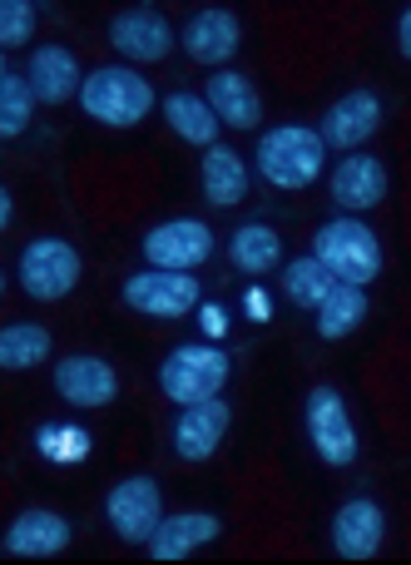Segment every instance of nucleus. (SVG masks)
Instances as JSON below:
<instances>
[{"label": "nucleus", "instance_id": "obj_28", "mask_svg": "<svg viewBox=\"0 0 411 565\" xmlns=\"http://www.w3.org/2000/svg\"><path fill=\"white\" fill-rule=\"evenodd\" d=\"M35 35V6L30 0H0V55Z\"/></svg>", "mask_w": 411, "mask_h": 565}, {"label": "nucleus", "instance_id": "obj_32", "mask_svg": "<svg viewBox=\"0 0 411 565\" xmlns=\"http://www.w3.org/2000/svg\"><path fill=\"white\" fill-rule=\"evenodd\" d=\"M0 288H6V274H0Z\"/></svg>", "mask_w": 411, "mask_h": 565}, {"label": "nucleus", "instance_id": "obj_21", "mask_svg": "<svg viewBox=\"0 0 411 565\" xmlns=\"http://www.w3.org/2000/svg\"><path fill=\"white\" fill-rule=\"evenodd\" d=\"M204 199L214 209H234L248 199V164L238 159V149L228 145H208L204 149Z\"/></svg>", "mask_w": 411, "mask_h": 565}, {"label": "nucleus", "instance_id": "obj_16", "mask_svg": "<svg viewBox=\"0 0 411 565\" xmlns=\"http://www.w3.org/2000/svg\"><path fill=\"white\" fill-rule=\"evenodd\" d=\"M224 536V521L214 511H179V516H159V526L149 531V556L154 561H184L188 551L208 546Z\"/></svg>", "mask_w": 411, "mask_h": 565}, {"label": "nucleus", "instance_id": "obj_19", "mask_svg": "<svg viewBox=\"0 0 411 565\" xmlns=\"http://www.w3.org/2000/svg\"><path fill=\"white\" fill-rule=\"evenodd\" d=\"M0 546H6L10 556H60V551L69 546V521L50 507L20 511V516L6 526Z\"/></svg>", "mask_w": 411, "mask_h": 565}, {"label": "nucleus", "instance_id": "obj_20", "mask_svg": "<svg viewBox=\"0 0 411 565\" xmlns=\"http://www.w3.org/2000/svg\"><path fill=\"white\" fill-rule=\"evenodd\" d=\"M25 85L40 105H65L69 95H79V60L65 45H40L30 50Z\"/></svg>", "mask_w": 411, "mask_h": 565}, {"label": "nucleus", "instance_id": "obj_15", "mask_svg": "<svg viewBox=\"0 0 411 565\" xmlns=\"http://www.w3.org/2000/svg\"><path fill=\"white\" fill-rule=\"evenodd\" d=\"M382 199H387V164L363 154V149H353V154L333 169V204L357 218V214H367V209H377Z\"/></svg>", "mask_w": 411, "mask_h": 565}, {"label": "nucleus", "instance_id": "obj_10", "mask_svg": "<svg viewBox=\"0 0 411 565\" xmlns=\"http://www.w3.org/2000/svg\"><path fill=\"white\" fill-rule=\"evenodd\" d=\"M109 45L119 50L125 60H164L174 50V25L164 20V10L154 6H129L109 20Z\"/></svg>", "mask_w": 411, "mask_h": 565}, {"label": "nucleus", "instance_id": "obj_6", "mask_svg": "<svg viewBox=\"0 0 411 565\" xmlns=\"http://www.w3.org/2000/svg\"><path fill=\"white\" fill-rule=\"evenodd\" d=\"M303 422H307V441H313V451L327 461V467H353L357 461V431H353V417H347L343 392L313 387L307 392Z\"/></svg>", "mask_w": 411, "mask_h": 565}, {"label": "nucleus", "instance_id": "obj_2", "mask_svg": "<svg viewBox=\"0 0 411 565\" xmlns=\"http://www.w3.org/2000/svg\"><path fill=\"white\" fill-rule=\"evenodd\" d=\"M253 159L268 184L293 194V189L317 184V174H323V164H327V145L317 139V129H307V125H278L258 139Z\"/></svg>", "mask_w": 411, "mask_h": 565}, {"label": "nucleus", "instance_id": "obj_29", "mask_svg": "<svg viewBox=\"0 0 411 565\" xmlns=\"http://www.w3.org/2000/svg\"><path fill=\"white\" fill-rule=\"evenodd\" d=\"M397 50L411 55V6H402V15H397Z\"/></svg>", "mask_w": 411, "mask_h": 565}, {"label": "nucleus", "instance_id": "obj_14", "mask_svg": "<svg viewBox=\"0 0 411 565\" xmlns=\"http://www.w3.org/2000/svg\"><path fill=\"white\" fill-rule=\"evenodd\" d=\"M55 392L69 402V407H109L119 397V377L105 358L95 352H75L55 367Z\"/></svg>", "mask_w": 411, "mask_h": 565}, {"label": "nucleus", "instance_id": "obj_25", "mask_svg": "<svg viewBox=\"0 0 411 565\" xmlns=\"http://www.w3.org/2000/svg\"><path fill=\"white\" fill-rule=\"evenodd\" d=\"M50 348H55V338L40 322H10V328H0V367L6 372L40 367L50 358Z\"/></svg>", "mask_w": 411, "mask_h": 565}, {"label": "nucleus", "instance_id": "obj_4", "mask_svg": "<svg viewBox=\"0 0 411 565\" xmlns=\"http://www.w3.org/2000/svg\"><path fill=\"white\" fill-rule=\"evenodd\" d=\"M224 382H228V352L208 348V342H184V348H174L159 362V392L169 402H179V407L218 397Z\"/></svg>", "mask_w": 411, "mask_h": 565}, {"label": "nucleus", "instance_id": "obj_3", "mask_svg": "<svg viewBox=\"0 0 411 565\" xmlns=\"http://www.w3.org/2000/svg\"><path fill=\"white\" fill-rule=\"evenodd\" d=\"M313 258L337 282H357V288H367V282L382 274V244H377L372 228L353 214H343V218H333V224L317 228Z\"/></svg>", "mask_w": 411, "mask_h": 565}, {"label": "nucleus", "instance_id": "obj_9", "mask_svg": "<svg viewBox=\"0 0 411 565\" xmlns=\"http://www.w3.org/2000/svg\"><path fill=\"white\" fill-rule=\"evenodd\" d=\"M125 302L144 318H184L198 308V278L169 274V268H144V274L125 278Z\"/></svg>", "mask_w": 411, "mask_h": 565}, {"label": "nucleus", "instance_id": "obj_18", "mask_svg": "<svg viewBox=\"0 0 411 565\" xmlns=\"http://www.w3.org/2000/svg\"><path fill=\"white\" fill-rule=\"evenodd\" d=\"M238 40H244V25H238V15L224 6L198 10L184 25V50L198 65H224L228 55H238Z\"/></svg>", "mask_w": 411, "mask_h": 565}, {"label": "nucleus", "instance_id": "obj_26", "mask_svg": "<svg viewBox=\"0 0 411 565\" xmlns=\"http://www.w3.org/2000/svg\"><path fill=\"white\" fill-rule=\"evenodd\" d=\"M333 274H327L323 264H317L313 254L307 258H293V264L283 268V292L298 302V308H317V302L327 298V288H333Z\"/></svg>", "mask_w": 411, "mask_h": 565}, {"label": "nucleus", "instance_id": "obj_13", "mask_svg": "<svg viewBox=\"0 0 411 565\" xmlns=\"http://www.w3.org/2000/svg\"><path fill=\"white\" fill-rule=\"evenodd\" d=\"M377 129H382V99H377L372 89H347V95L323 115V129H317V139L353 154V149L367 145Z\"/></svg>", "mask_w": 411, "mask_h": 565}, {"label": "nucleus", "instance_id": "obj_27", "mask_svg": "<svg viewBox=\"0 0 411 565\" xmlns=\"http://www.w3.org/2000/svg\"><path fill=\"white\" fill-rule=\"evenodd\" d=\"M30 115H35V95H30L25 75H6L0 79V139L25 135Z\"/></svg>", "mask_w": 411, "mask_h": 565}, {"label": "nucleus", "instance_id": "obj_30", "mask_svg": "<svg viewBox=\"0 0 411 565\" xmlns=\"http://www.w3.org/2000/svg\"><path fill=\"white\" fill-rule=\"evenodd\" d=\"M6 228H10V189L0 184V234H6Z\"/></svg>", "mask_w": 411, "mask_h": 565}, {"label": "nucleus", "instance_id": "obj_11", "mask_svg": "<svg viewBox=\"0 0 411 565\" xmlns=\"http://www.w3.org/2000/svg\"><path fill=\"white\" fill-rule=\"evenodd\" d=\"M228 422H234V412H228V402H218V397H204V402L179 407V417H174L179 461H208L218 451V441L228 437Z\"/></svg>", "mask_w": 411, "mask_h": 565}, {"label": "nucleus", "instance_id": "obj_12", "mask_svg": "<svg viewBox=\"0 0 411 565\" xmlns=\"http://www.w3.org/2000/svg\"><path fill=\"white\" fill-rule=\"evenodd\" d=\"M382 536H387V516L372 497H353L337 507L333 516V551L343 561H372L382 551Z\"/></svg>", "mask_w": 411, "mask_h": 565}, {"label": "nucleus", "instance_id": "obj_17", "mask_svg": "<svg viewBox=\"0 0 411 565\" xmlns=\"http://www.w3.org/2000/svg\"><path fill=\"white\" fill-rule=\"evenodd\" d=\"M204 105L214 109V119L224 129H253L263 119V99H258L253 79L238 70H214L204 85Z\"/></svg>", "mask_w": 411, "mask_h": 565}, {"label": "nucleus", "instance_id": "obj_1", "mask_svg": "<svg viewBox=\"0 0 411 565\" xmlns=\"http://www.w3.org/2000/svg\"><path fill=\"white\" fill-rule=\"evenodd\" d=\"M79 109L109 129H129L154 109V85L129 65H99L79 79Z\"/></svg>", "mask_w": 411, "mask_h": 565}, {"label": "nucleus", "instance_id": "obj_22", "mask_svg": "<svg viewBox=\"0 0 411 565\" xmlns=\"http://www.w3.org/2000/svg\"><path fill=\"white\" fill-rule=\"evenodd\" d=\"M228 264L248 278H263L283 264V234L268 224H244L234 238H228Z\"/></svg>", "mask_w": 411, "mask_h": 565}, {"label": "nucleus", "instance_id": "obj_24", "mask_svg": "<svg viewBox=\"0 0 411 565\" xmlns=\"http://www.w3.org/2000/svg\"><path fill=\"white\" fill-rule=\"evenodd\" d=\"M164 119L184 145H198V149L218 145V129H224L214 119V109L204 105V95H188V89H174V95L164 99Z\"/></svg>", "mask_w": 411, "mask_h": 565}, {"label": "nucleus", "instance_id": "obj_23", "mask_svg": "<svg viewBox=\"0 0 411 565\" xmlns=\"http://www.w3.org/2000/svg\"><path fill=\"white\" fill-rule=\"evenodd\" d=\"M313 312H317V338H327V342L353 338L367 322V288H357V282H333L327 298L317 302Z\"/></svg>", "mask_w": 411, "mask_h": 565}, {"label": "nucleus", "instance_id": "obj_7", "mask_svg": "<svg viewBox=\"0 0 411 565\" xmlns=\"http://www.w3.org/2000/svg\"><path fill=\"white\" fill-rule=\"evenodd\" d=\"M105 516H109V531H115L125 546H144L149 531L164 516V491H159L154 477H125L105 497Z\"/></svg>", "mask_w": 411, "mask_h": 565}, {"label": "nucleus", "instance_id": "obj_8", "mask_svg": "<svg viewBox=\"0 0 411 565\" xmlns=\"http://www.w3.org/2000/svg\"><path fill=\"white\" fill-rule=\"evenodd\" d=\"M144 264L149 268H169V274H188L214 254V228L204 218H169V224L149 228L144 234Z\"/></svg>", "mask_w": 411, "mask_h": 565}, {"label": "nucleus", "instance_id": "obj_31", "mask_svg": "<svg viewBox=\"0 0 411 565\" xmlns=\"http://www.w3.org/2000/svg\"><path fill=\"white\" fill-rule=\"evenodd\" d=\"M6 75H10V70H6V60H0V79H6Z\"/></svg>", "mask_w": 411, "mask_h": 565}, {"label": "nucleus", "instance_id": "obj_5", "mask_svg": "<svg viewBox=\"0 0 411 565\" xmlns=\"http://www.w3.org/2000/svg\"><path fill=\"white\" fill-rule=\"evenodd\" d=\"M79 274H85V264L65 238H30L25 254H20V282L40 302H60L65 292H75Z\"/></svg>", "mask_w": 411, "mask_h": 565}]
</instances>
